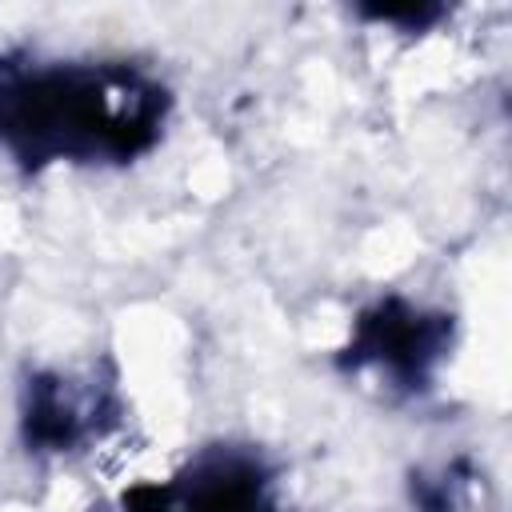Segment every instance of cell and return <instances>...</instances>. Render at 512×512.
<instances>
[{"mask_svg":"<svg viewBox=\"0 0 512 512\" xmlns=\"http://www.w3.org/2000/svg\"><path fill=\"white\" fill-rule=\"evenodd\" d=\"M164 120V92L120 64H0V140L28 164L128 160Z\"/></svg>","mask_w":512,"mask_h":512,"instance_id":"obj_1","label":"cell"},{"mask_svg":"<svg viewBox=\"0 0 512 512\" xmlns=\"http://www.w3.org/2000/svg\"><path fill=\"white\" fill-rule=\"evenodd\" d=\"M124 512H276L268 472L240 452H208L168 484H140Z\"/></svg>","mask_w":512,"mask_h":512,"instance_id":"obj_2","label":"cell"},{"mask_svg":"<svg viewBox=\"0 0 512 512\" xmlns=\"http://www.w3.org/2000/svg\"><path fill=\"white\" fill-rule=\"evenodd\" d=\"M448 320L428 316L404 300H384L360 316L352 336V364H376L400 384H424L444 356Z\"/></svg>","mask_w":512,"mask_h":512,"instance_id":"obj_3","label":"cell"},{"mask_svg":"<svg viewBox=\"0 0 512 512\" xmlns=\"http://www.w3.org/2000/svg\"><path fill=\"white\" fill-rule=\"evenodd\" d=\"M24 432L28 444L36 448H72L84 436V416L76 408V400L68 396L64 380H36L28 392V408H24Z\"/></svg>","mask_w":512,"mask_h":512,"instance_id":"obj_4","label":"cell"}]
</instances>
